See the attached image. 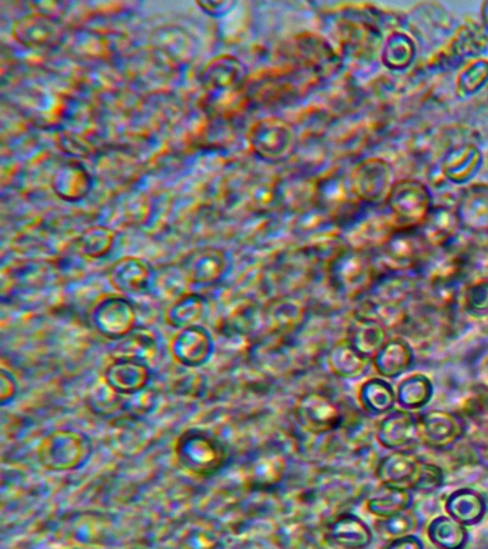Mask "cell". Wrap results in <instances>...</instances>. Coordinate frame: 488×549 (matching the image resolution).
I'll list each match as a JSON object with an SVG mask.
<instances>
[{
  "mask_svg": "<svg viewBox=\"0 0 488 549\" xmlns=\"http://www.w3.org/2000/svg\"><path fill=\"white\" fill-rule=\"evenodd\" d=\"M94 179L79 161L62 162L52 173L53 194L63 202L75 204L91 194Z\"/></svg>",
  "mask_w": 488,
  "mask_h": 549,
  "instance_id": "15",
  "label": "cell"
},
{
  "mask_svg": "<svg viewBox=\"0 0 488 549\" xmlns=\"http://www.w3.org/2000/svg\"><path fill=\"white\" fill-rule=\"evenodd\" d=\"M416 525V518L408 511L395 515V517L378 519L377 521V529L381 537L390 539V541L407 537V535H413L411 532L416 529Z\"/></svg>",
  "mask_w": 488,
  "mask_h": 549,
  "instance_id": "36",
  "label": "cell"
},
{
  "mask_svg": "<svg viewBox=\"0 0 488 549\" xmlns=\"http://www.w3.org/2000/svg\"><path fill=\"white\" fill-rule=\"evenodd\" d=\"M434 388L426 375H411L398 384L397 404L405 411H417L426 407L433 398Z\"/></svg>",
  "mask_w": 488,
  "mask_h": 549,
  "instance_id": "31",
  "label": "cell"
},
{
  "mask_svg": "<svg viewBox=\"0 0 488 549\" xmlns=\"http://www.w3.org/2000/svg\"><path fill=\"white\" fill-rule=\"evenodd\" d=\"M207 309V302L201 295L188 292L177 301L172 302L165 311V322L171 328L181 331V329L191 328L198 325Z\"/></svg>",
  "mask_w": 488,
  "mask_h": 549,
  "instance_id": "26",
  "label": "cell"
},
{
  "mask_svg": "<svg viewBox=\"0 0 488 549\" xmlns=\"http://www.w3.org/2000/svg\"><path fill=\"white\" fill-rule=\"evenodd\" d=\"M423 467L424 461L416 455L395 451L378 462L375 475L384 487L416 491Z\"/></svg>",
  "mask_w": 488,
  "mask_h": 549,
  "instance_id": "12",
  "label": "cell"
},
{
  "mask_svg": "<svg viewBox=\"0 0 488 549\" xmlns=\"http://www.w3.org/2000/svg\"><path fill=\"white\" fill-rule=\"evenodd\" d=\"M370 358L361 355L350 341H340L328 351L327 364L335 377L341 379L363 378L370 369Z\"/></svg>",
  "mask_w": 488,
  "mask_h": 549,
  "instance_id": "20",
  "label": "cell"
},
{
  "mask_svg": "<svg viewBox=\"0 0 488 549\" xmlns=\"http://www.w3.org/2000/svg\"><path fill=\"white\" fill-rule=\"evenodd\" d=\"M288 462L277 449H264L248 459L244 467V484L248 491L271 492L287 475Z\"/></svg>",
  "mask_w": 488,
  "mask_h": 549,
  "instance_id": "10",
  "label": "cell"
},
{
  "mask_svg": "<svg viewBox=\"0 0 488 549\" xmlns=\"http://www.w3.org/2000/svg\"><path fill=\"white\" fill-rule=\"evenodd\" d=\"M247 142L258 158L281 162L294 153L297 135L290 123L268 116L252 123L247 132Z\"/></svg>",
  "mask_w": 488,
  "mask_h": 549,
  "instance_id": "4",
  "label": "cell"
},
{
  "mask_svg": "<svg viewBox=\"0 0 488 549\" xmlns=\"http://www.w3.org/2000/svg\"><path fill=\"white\" fill-rule=\"evenodd\" d=\"M89 322L99 335L109 341H121L138 325V314L125 295L102 296L89 311Z\"/></svg>",
  "mask_w": 488,
  "mask_h": 549,
  "instance_id": "5",
  "label": "cell"
},
{
  "mask_svg": "<svg viewBox=\"0 0 488 549\" xmlns=\"http://www.w3.org/2000/svg\"><path fill=\"white\" fill-rule=\"evenodd\" d=\"M175 464L191 477L207 479L217 475L228 462L227 445L205 429L182 432L174 444Z\"/></svg>",
  "mask_w": 488,
  "mask_h": 549,
  "instance_id": "2",
  "label": "cell"
},
{
  "mask_svg": "<svg viewBox=\"0 0 488 549\" xmlns=\"http://www.w3.org/2000/svg\"><path fill=\"white\" fill-rule=\"evenodd\" d=\"M115 244V232L108 226H91L76 238L79 255L89 259L104 258Z\"/></svg>",
  "mask_w": 488,
  "mask_h": 549,
  "instance_id": "32",
  "label": "cell"
},
{
  "mask_svg": "<svg viewBox=\"0 0 488 549\" xmlns=\"http://www.w3.org/2000/svg\"><path fill=\"white\" fill-rule=\"evenodd\" d=\"M149 49L169 68L188 65L197 53L191 33L179 25L158 26L149 36Z\"/></svg>",
  "mask_w": 488,
  "mask_h": 549,
  "instance_id": "8",
  "label": "cell"
},
{
  "mask_svg": "<svg viewBox=\"0 0 488 549\" xmlns=\"http://www.w3.org/2000/svg\"><path fill=\"white\" fill-rule=\"evenodd\" d=\"M413 504L411 491L384 487L367 501V511L378 519H387L407 512Z\"/></svg>",
  "mask_w": 488,
  "mask_h": 549,
  "instance_id": "30",
  "label": "cell"
},
{
  "mask_svg": "<svg viewBox=\"0 0 488 549\" xmlns=\"http://www.w3.org/2000/svg\"><path fill=\"white\" fill-rule=\"evenodd\" d=\"M18 392L19 385L15 375L9 372L8 369L2 368V371H0V402H2V405L12 402Z\"/></svg>",
  "mask_w": 488,
  "mask_h": 549,
  "instance_id": "39",
  "label": "cell"
},
{
  "mask_svg": "<svg viewBox=\"0 0 488 549\" xmlns=\"http://www.w3.org/2000/svg\"><path fill=\"white\" fill-rule=\"evenodd\" d=\"M385 549H424V544L416 535H407V537L390 541Z\"/></svg>",
  "mask_w": 488,
  "mask_h": 549,
  "instance_id": "42",
  "label": "cell"
},
{
  "mask_svg": "<svg viewBox=\"0 0 488 549\" xmlns=\"http://www.w3.org/2000/svg\"><path fill=\"white\" fill-rule=\"evenodd\" d=\"M325 541L334 549H365L373 542V531L357 515L341 514L325 528Z\"/></svg>",
  "mask_w": 488,
  "mask_h": 549,
  "instance_id": "19",
  "label": "cell"
},
{
  "mask_svg": "<svg viewBox=\"0 0 488 549\" xmlns=\"http://www.w3.org/2000/svg\"><path fill=\"white\" fill-rule=\"evenodd\" d=\"M420 441L431 449H447L464 435V424L457 415L446 411H430L418 418Z\"/></svg>",
  "mask_w": 488,
  "mask_h": 549,
  "instance_id": "13",
  "label": "cell"
},
{
  "mask_svg": "<svg viewBox=\"0 0 488 549\" xmlns=\"http://www.w3.org/2000/svg\"><path fill=\"white\" fill-rule=\"evenodd\" d=\"M361 407L371 415H387L393 411L397 395L394 388L383 378L365 381L358 392Z\"/></svg>",
  "mask_w": 488,
  "mask_h": 549,
  "instance_id": "27",
  "label": "cell"
},
{
  "mask_svg": "<svg viewBox=\"0 0 488 549\" xmlns=\"http://www.w3.org/2000/svg\"><path fill=\"white\" fill-rule=\"evenodd\" d=\"M126 206V211L122 212L126 224L128 225H139L142 222H145L146 216L149 212L148 199L142 195H136L134 198H128L124 202Z\"/></svg>",
  "mask_w": 488,
  "mask_h": 549,
  "instance_id": "37",
  "label": "cell"
},
{
  "mask_svg": "<svg viewBox=\"0 0 488 549\" xmlns=\"http://www.w3.org/2000/svg\"><path fill=\"white\" fill-rule=\"evenodd\" d=\"M178 265L189 285L214 286L224 278L228 258L222 249L215 246H199L182 256Z\"/></svg>",
  "mask_w": 488,
  "mask_h": 549,
  "instance_id": "9",
  "label": "cell"
},
{
  "mask_svg": "<svg viewBox=\"0 0 488 549\" xmlns=\"http://www.w3.org/2000/svg\"><path fill=\"white\" fill-rule=\"evenodd\" d=\"M102 379L115 392L125 397V395H132L149 387L151 369L146 362L112 358V361L106 365Z\"/></svg>",
  "mask_w": 488,
  "mask_h": 549,
  "instance_id": "16",
  "label": "cell"
},
{
  "mask_svg": "<svg viewBox=\"0 0 488 549\" xmlns=\"http://www.w3.org/2000/svg\"><path fill=\"white\" fill-rule=\"evenodd\" d=\"M84 404L96 417H114L121 412L122 395L115 392L101 378L86 392Z\"/></svg>",
  "mask_w": 488,
  "mask_h": 549,
  "instance_id": "33",
  "label": "cell"
},
{
  "mask_svg": "<svg viewBox=\"0 0 488 549\" xmlns=\"http://www.w3.org/2000/svg\"><path fill=\"white\" fill-rule=\"evenodd\" d=\"M159 392L155 388L148 387L132 395L122 397L121 414L129 419H144L149 417L158 408Z\"/></svg>",
  "mask_w": 488,
  "mask_h": 549,
  "instance_id": "34",
  "label": "cell"
},
{
  "mask_svg": "<svg viewBox=\"0 0 488 549\" xmlns=\"http://www.w3.org/2000/svg\"><path fill=\"white\" fill-rule=\"evenodd\" d=\"M198 8L202 9V12L207 13L214 18H224L228 13L232 12V9L237 6L235 2H198Z\"/></svg>",
  "mask_w": 488,
  "mask_h": 549,
  "instance_id": "41",
  "label": "cell"
},
{
  "mask_svg": "<svg viewBox=\"0 0 488 549\" xmlns=\"http://www.w3.org/2000/svg\"><path fill=\"white\" fill-rule=\"evenodd\" d=\"M13 41L26 49L41 51L58 45L63 39L62 26L51 13L36 11L16 19L11 29Z\"/></svg>",
  "mask_w": 488,
  "mask_h": 549,
  "instance_id": "7",
  "label": "cell"
},
{
  "mask_svg": "<svg viewBox=\"0 0 488 549\" xmlns=\"http://www.w3.org/2000/svg\"><path fill=\"white\" fill-rule=\"evenodd\" d=\"M112 43L105 33L82 31L75 33L71 48L85 58H104L111 53Z\"/></svg>",
  "mask_w": 488,
  "mask_h": 549,
  "instance_id": "35",
  "label": "cell"
},
{
  "mask_svg": "<svg viewBox=\"0 0 488 549\" xmlns=\"http://www.w3.org/2000/svg\"><path fill=\"white\" fill-rule=\"evenodd\" d=\"M427 534L434 547L438 549H464L467 547L466 525L460 524L450 515L434 518L428 525Z\"/></svg>",
  "mask_w": 488,
  "mask_h": 549,
  "instance_id": "28",
  "label": "cell"
},
{
  "mask_svg": "<svg viewBox=\"0 0 488 549\" xmlns=\"http://www.w3.org/2000/svg\"><path fill=\"white\" fill-rule=\"evenodd\" d=\"M172 359L185 368H199L207 364L215 351L212 335L202 326L181 329L169 344Z\"/></svg>",
  "mask_w": 488,
  "mask_h": 549,
  "instance_id": "11",
  "label": "cell"
},
{
  "mask_svg": "<svg viewBox=\"0 0 488 549\" xmlns=\"http://www.w3.org/2000/svg\"><path fill=\"white\" fill-rule=\"evenodd\" d=\"M218 328L228 338L248 339L262 328V308L252 302L235 306Z\"/></svg>",
  "mask_w": 488,
  "mask_h": 549,
  "instance_id": "23",
  "label": "cell"
},
{
  "mask_svg": "<svg viewBox=\"0 0 488 549\" xmlns=\"http://www.w3.org/2000/svg\"><path fill=\"white\" fill-rule=\"evenodd\" d=\"M375 438L381 447L391 451H404L420 441L418 435V418L411 411L388 412L387 415L377 424Z\"/></svg>",
  "mask_w": 488,
  "mask_h": 549,
  "instance_id": "14",
  "label": "cell"
},
{
  "mask_svg": "<svg viewBox=\"0 0 488 549\" xmlns=\"http://www.w3.org/2000/svg\"><path fill=\"white\" fill-rule=\"evenodd\" d=\"M198 83L212 115H232L248 101V72L232 55H219L201 69Z\"/></svg>",
  "mask_w": 488,
  "mask_h": 549,
  "instance_id": "1",
  "label": "cell"
},
{
  "mask_svg": "<svg viewBox=\"0 0 488 549\" xmlns=\"http://www.w3.org/2000/svg\"><path fill=\"white\" fill-rule=\"evenodd\" d=\"M443 482L444 474L441 468L424 461L423 474H421L420 484H418L416 492L430 494V492L437 491L443 485Z\"/></svg>",
  "mask_w": 488,
  "mask_h": 549,
  "instance_id": "38",
  "label": "cell"
},
{
  "mask_svg": "<svg viewBox=\"0 0 488 549\" xmlns=\"http://www.w3.org/2000/svg\"><path fill=\"white\" fill-rule=\"evenodd\" d=\"M467 299L473 311H488V284H480L471 289Z\"/></svg>",
  "mask_w": 488,
  "mask_h": 549,
  "instance_id": "40",
  "label": "cell"
},
{
  "mask_svg": "<svg viewBox=\"0 0 488 549\" xmlns=\"http://www.w3.org/2000/svg\"><path fill=\"white\" fill-rule=\"evenodd\" d=\"M305 319V308L300 302L285 296L272 298L262 306V329L275 336L294 334Z\"/></svg>",
  "mask_w": 488,
  "mask_h": 549,
  "instance_id": "17",
  "label": "cell"
},
{
  "mask_svg": "<svg viewBox=\"0 0 488 549\" xmlns=\"http://www.w3.org/2000/svg\"><path fill=\"white\" fill-rule=\"evenodd\" d=\"M348 341L361 355L373 359L387 344L388 336L384 326L378 322L363 319L351 328Z\"/></svg>",
  "mask_w": 488,
  "mask_h": 549,
  "instance_id": "29",
  "label": "cell"
},
{
  "mask_svg": "<svg viewBox=\"0 0 488 549\" xmlns=\"http://www.w3.org/2000/svg\"><path fill=\"white\" fill-rule=\"evenodd\" d=\"M94 452L91 438L75 429L61 428L49 432L36 448V457L51 472H72L84 468Z\"/></svg>",
  "mask_w": 488,
  "mask_h": 549,
  "instance_id": "3",
  "label": "cell"
},
{
  "mask_svg": "<svg viewBox=\"0 0 488 549\" xmlns=\"http://www.w3.org/2000/svg\"><path fill=\"white\" fill-rule=\"evenodd\" d=\"M154 269L144 259L125 256L108 269L109 285L121 295H135L148 291Z\"/></svg>",
  "mask_w": 488,
  "mask_h": 549,
  "instance_id": "18",
  "label": "cell"
},
{
  "mask_svg": "<svg viewBox=\"0 0 488 549\" xmlns=\"http://www.w3.org/2000/svg\"><path fill=\"white\" fill-rule=\"evenodd\" d=\"M446 512L460 524L473 527L486 517L487 504L474 489H457L447 498Z\"/></svg>",
  "mask_w": 488,
  "mask_h": 549,
  "instance_id": "21",
  "label": "cell"
},
{
  "mask_svg": "<svg viewBox=\"0 0 488 549\" xmlns=\"http://www.w3.org/2000/svg\"><path fill=\"white\" fill-rule=\"evenodd\" d=\"M294 417L297 424L312 435L333 432L344 421L343 412L337 402L318 391L307 392L297 399Z\"/></svg>",
  "mask_w": 488,
  "mask_h": 549,
  "instance_id": "6",
  "label": "cell"
},
{
  "mask_svg": "<svg viewBox=\"0 0 488 549\" xmlns=\"http://www.w3.org/2000/svg\"><path fill=\"white\" fill-rule=\"evenodd\" d=\"M188 286L187 278L179 265L168 264L154 269L148 292L158 301L169 302L171 305L181 296L188 294Z\"/></svg>",
  "mask_w": 488,
  "mask_h": 549,
  "instance_id": "24",
  "label": "cell"
},
{
  "mask_svg": "<svg viewBox=\"0 0 488 549\" xmlns=\"http://www.w3.org/2000/svg\"><path fill=\"white\" fill-rule=\"evenodd\" d=\"M158 354V339L149 329L136 326L134 331L116 342L112 358L135 359L148 364Z\"/></svg>",
  "mask_w": 488,
  "mask_h": 549,
  "instance_id": "25",
  "label": "cell"
},
{
  "mask_svg": "<svg viewBox=\"0 0 488 549\" xmlns=\"http://www.w3.org/2000/svg\"><path fill=\"white\" fill-rule=\"evenodd\" d=\"M414 352L407 342L393 339L373 358L375 371L383 378H398L411 368Z\"/></svg>",
  "mask_w": 488,
  "mask_h": 549,
  "instance_id": "22",
  "label": "cell"
}]
</instances>
